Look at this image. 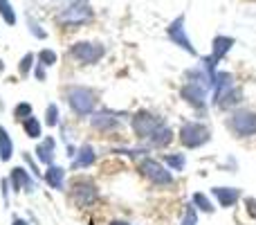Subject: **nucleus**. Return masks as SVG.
<instances>
[{
    "instance_id": "obj_19",
    "label": "nucleus",
    "mask_w": 256,
    "mask_h": 225,
    "mask_svg": "<svg viewBox=\"0 0 256 225\" xmlns=\"http://www.w3.org/2000/svg\"><path fill=\"white\" fill-rule=\"evenodd\" d=\"M191 203H194V207L198 209V212H204V214H214V212H216V205H214L212 196H207L204 191H194Z\"/></svg>"
},
{
    "instance_id": "obj_35",
    "label": "nucleus",
    "mask_w": 256,
    "mask_h": 225,
    "mask_svg": "<svg viewBox=\"0 0 256 225\" xmlns=\"http://www.w3.org/2000/svg\"><path fill=\"white\" fill-rule=\"evenodd\" d=\"M110 225H130L128 221H122V218H115V221H110Z\"/></svg>"
},
{
    "instance_id": "obj_34",
    "label": "nucleus",
    "mask_w": 256,
    "mask_h": 225,
    "mask_svg": "<svg viewBox=\"0 0 256 225\" xmlns=\"http://www.w3.org/2000/svg\"><path fill=\"white\" fill-rule=\"evenodd\" d=\"M12 225H30V223H27L25 218H20V216H14L12 218Z\"/></svg>"
},
{
    "instance_id": "obj_15",
    "label": "nucleus",
    "mask_w": 256,
    "mask_h": 225,
    "mask_svg": "<svg viewBox=\"0 0 256 225\" xmlns=\"http://www.w3.org/2000/svg\"><path fill=\"white\" fill-rule=\"evenodd\" d=\"M243 102H245V95H243V88L240 86H234V88L230 90V93H225L220 99H218L214 106L216 108H220V111H236V108H240L243 106Z\"/></svg>"
},
{
    "instance_id": "obj_31",
    "label": "nucleus",
    "mask_w": 256,
    "mask_h": 225,
    "mask_svg": "<svg viewBox=\"0 0 256 225\" xmlns=\"http://www.w3.org/2000/svg\"><path fill=\"white\" fill-rule=\"evenodd\" d=\"M25 164H27V167H30V171L34 173V176L43 178V173L38 171V167H36V162H34V160H32V158H30V155H27V153H25Z\"/></svg>"
},
{
    "instance_id": "obj_1",
    "label": "nucleus",
    "mask_w": 256,
    "mask_h": 225,
    "mask_svg": "<svg viewBox=\"0 0 256 225\" xmlns=\"http://www.w3.org/2000/svg\"><path fill=\"white\" fill-rule=\"evenodd\" d=\"M214 133H212V126L202 119H184L180 124V131H178V140L184 149L189 151H196V149H202L212 142Z\"/></svg>"
},
{
    "instance_id": "obj_28",
    "label": "nucleus",
    "mask_w": 256,
    "mask_h": 225,
    "mask_svg": "<svg viewBox=\"0 0 256 225\" xmlns=\"http://www.w3.org/2000/svg\"><path fill=\"white\" fill-rule=\"evenodd\" d=\"M56 52L54 50H40L38 52V61H40V66H45V68H50V66H54L56 63Z\"/></svg>"
},
{
    "instance_id": "obj_8",
    "label": "nucleus",
    "mask_w": 256,
    "mask_h": 225,
    "mask_svg": "<svg viewBox=\"0 0 256 225\" xmlns=\"http://www.w3.org/2000/svg\"><path fill=\"white\" fill-rule=\"evenodd\" d=\"M90 18H92V9H90L88 0H74V3L68 5V7L58 14V23H61V25H70V27L84 25Z\"/></svg>"
},
{
    "instance_id": "obj_2",
    "label": "nucleus",
    "mask_w": 256,
    "mask_h": 225,
    "mask_svg": "<svg viewBox=\"0 0 256 225\" xmlns=\"http://www.w3.org/2000/svg\"><path fill=\"white\" fill-rule=\"evenodd\" d=\"M225 128L236 140H248L256 135V111L248 106H240L225 117Z\"/></svg>"
},
{
    "instance_id": "obj_9",
    "label": "nucleus",
    "mask_w": 256,
    "mask_h": 225,
    "mask_svg": "<svg viewBox=\"0 0 256 225\" xmlns=\"http://www.w3.org/2000/svg\"><path fill=\"white\" fill-rule=\"evenodd\" d=\"M232 45H234V39H230V36H216L214 39V45H212V54L209 57H204L202 59V63H204V70L209 72V75H216V68H218V63L225 59V54L232 50Z\"/></svg>"
},
{
    "instance_id": "obj_16",
    "label": "nucleus",
    "mask_w": 256,
    "mask_h": 225,
    "mask_svg": "<svg viewBox=\"0 0 256 225\" xmlns=\"http://www.w3.org/2000/svg\"><path fill=\"white\" fill-rule=\"evenodd\" d=\"M97 162V153H94V146L92 144H81L76 149V155L72 158V169H88Z\"/></svg>"
},
{
    "instance_id": "obj_37",
    "label": "nucleus",
    "mask_w": 256,
    "mask_h": 225,
    "mask_svg": "<svg viewBox=\"0 0 256 225\" xmlns=\"http://www.w3.org/2000/svg\"><path fill=\"white\" fill-rule=\"evenodd\" d=\"M90 225H94V223H90Z\"/></svg>"
},
{
    "instance_id": "obj_12",
    "label": "nucleus",
    "mask_w": 256,
    "mask_h": 225,
    "mask_svg": "<svg viewBox=\"0 0 256 225\" xmlns=\"http://www.w3.org/2000/svg\"><path fill=\"white\" fill-rule=\"evenodd\" d=\"M90 124H92V128H97V131H102V133H110V131H117L122 122H120V113L104 108V111L92 113Z\"/></svg>"
},
{
    "instance_id": "obj_32",
    "label": "nucleus",
    "mask_w": 256,
    "mask_h": 225,
    "mask_svg": "<svg viewBox=\"0 0 256 225\" xmlns=\"http://www.w3.org/2000/svg\"><path fill=\"white\" fill-rule=\"evenodd\" d=\"M34 77H36L38 81H45V79H48V72H45V66L36 63V72H34Z\"/></svg>"
},
{
    "instance_id": "obj_5",
    "label": "nucleus",
    "mask_w": 256,
    "mask_h": 225,
    "mask_svg": "<svg viewBox=\"0 0 256 225\" xmlns=\"http://www.w3.org/2000/svg\"><path fill=\"white\" fill-rule=\"evenodd\" d=\"M164 124H166V119H164L162 115H155L150 111H137V113H132V117H130L132 133H135V137L140 142H146L160 126H164Z\"/></svg>"
},
{
    "instance_id": "obj_20",
    "label": "nucleus",
    "mask_w": 256,
    "mask_h": 225,
    "mask_svg": "<svg viewBox=\"0 0 256 225\" xmlns=\"http://www.w3.org/2000/svg\"><path fill=\"white\" fill-rule=\"evenodd\" d=\"M12 155H14L12 135H9V131L4 126H0V160L7 162V160H12Z\"/></svg>"
},
{
    "instance_id": "obj_21",
    "label": "nucleus",
    "mask_w": 256,
    "mask_h": 225,
    "mask_svg": "<svg viewBox=\"0 0 256 225\" xmlns=\"http://www.w3.org/2000/svg\"><path fill=\"white\" fill-rule=\"evenodd\" d=\"M162 162L166 164L171 171L180 173V171H184V167H186V153H164Z\"/></svg>"
},
{
    "instance_id": "obj_22",
    "label": "nucleus",
    "mask_w": 256,
    "mask_h": 225,
    "mask_svg": "<svg viewBox=\"0 0 256 225\" xmlns=\"http://www.w3.org/2000/svg\"><path fill=\"white\" fill-rule=\"evenodd\" d=\"M22 131H25V135L27 137H32V140H38L40 137V122H38V117H34V115H30V117L22 122Z\"/></svg>"
},
{
    "instance_id": "obj_30",
    "label": "nucleus",
    "mask_w": 256,
    "mask_h": 225,
    "mask_svg": "<svg viewBox=\"0 0 256 225\" xmlns=\"http://www.w3.org/2000/svg\"><path fill=\"white\" fill-rule=\"evenodd\" d=\"M30 32L36 36V39H45V36H48L43 30H40V25H38V23H36V21H32V18H30Z\"/></svg>"
},
{
    "instance_id": "obj_33",
    "label": "nucleus",
    "mask_w": 256,
    "mask_h": 225,
    "mask_svg": "<svg viewBox=\"0 0 256 225\" xmlns=\"http://www.w3.org/2000/svg\"><path fill=\"white\" fill-rule=\"evenodd\" d=\"M0 185H2V200L9 205V180H7V178H2V182H0Z\"/></svg>"
},
{
    "instance_id": "obj_26",
    "label": "nucleus",
    "mask_w": 256,
    "mask_h": 225,
    "mask_svg": "<svg viewBox=\"0 0 256 225\" xmlns=\"http://www.w3.org/2000/svg\"><path fill=\"white\" fill-rule=\"evenodd\" d=\"M45 126H58V106L56 104H50L45 108Z\"/></svg>"
},
{
    "instance_id": "obj_7",
    "label": "nucleus",
    "mask_w": 256,
    "mask_h": 225,
    "mask_svg": "<svg viewBox=\"0 0 256 225\" xmlns=\"http://www.w3.org/2000/svg\"><path fill=\"white\" fill-rule=\"evenodd\" d=\"M106 54V48L102 43H90V41H79V43L70 45V57L79 61L81 66H92Z\"/></svg>"
},
{
    "instance_id": "obj_17",
    "label": "nucleus",
    "mask_w": 256,
    "mask_h": 225,
    "mask_svg": "<svg viewBox=\"0 0 256 225\" xmlns=\"http://www.w3.org/2000/svg\"><path fill=\"white\" fill-rule=\"evenodd\" d=\"M176 140V133H173V128L168 126V124H164V126H160L158 131L153 133V135L146 140V144H148V149H166L171 142Z\"/></svg>"
},
{
    "instance_id": "obj_18",
    "label": "nucleus",
    "mask_w": 256,
    "mask_h": 225,
    "mask_svg": "<svg viewBox=\"0 0 256 225\" xmlns=\"http://www.w3.org/2000/svg\"><path fill=\"white\" fill-rule=\"evenodd\" d=\"M45 185H50L54 191H63L66 189V169L58 167V164H52L48 167V171L43 173Z\"/></svg>"
},
{
    "instance_id": "obj_27",
    "label": "nucleus",
    "mask_w": 256,
    "mask_h": 225,
    "mask_svg": "<svg viewBox=\"0 0 256 225\" xmlns=\"http://www.w3.org/2000/svg\"><path fill=\"white\" fill-rule=\"evenodd\" d=\"M32 115V104H27V102H20V104H16V108H14V117L18 119V122H25L27 117Z\"/></svg>"
},
{
    "instance_id": "obj_29",
    "label": "nucleus",
    "mask_w": 256,
    "mask_h": 225,
    "mask_svg": "<svg viewBox=\"0 0 256 225\" xmlns=\"http://www.w3.org/2000/svg\"><path fill=\"white\" fill-rule=\"evenodd\" d=\"M243 205H245V212H248L250 218H256V198L254 196H248L243 198Z\"/></svg>"
},
{
    "instance_id": "obj_11",
    "label": "nucleus",
    "mask_w": 256,
    "mask_h": 225,
    "mask_svg": "<svg viewBox=\"0 0 256 225\" xmlns=\"http://www.w3.org/2000/svg\"><path fill=\"white\" fill-rule=\"evenodd\" d=\"M212 196L218 200L222 209H232L238 205V200H243V189L240 187H222V185H216L212 187Z\"/></svg>"
},
{
    "instance_id": "obj_25",
    "label": "nucleus",
    "mask_w": 256,
    "mask_h": 225,
    "mask_svg": "<svg viewBox=\"0 0 256 225\" xmlns=\"http://www.w3.org/2000/svg\"><path fill=\"white\" fill-rule=\"evenodd\" d=\"M180 225H198V209L194 207V203H191V200L184 205V214H182Z\"/></svg>"
},
{
    "instance_id": "obj_10",
    "label": "nucleus",
    "mask_w": 256,
    "mask_h": 225,
    "mask_svg": "<svg viewBox=\"0 0 256 225\" xmlns=\"http://www.w3.org/2000/svg\"><path fill=\"white\" fill-rule=\"evenodd\" d=\"M166 34H168V39H171V43H176L178 48H182V50H184V52H189V54H196V48H194V45H191L189 36H186L184 16H178L176 21H173L171 25H168Z\"/></svg>"
},
{
    "instance_id": "obj_6",
    "label": "nucleus",
    "mask_w": 256,
    "mask_h": 225,
    "mask_svg": "<svg viewBox=\"0 0 256 225\" xmlns=\"http://www.w3.org/2000/svg\"><path fill=\"white\" fill-rule=\"evenodd\" d=\"M70 198L74 200V205H79V207H90V205L97 203L99 189L92 178H76V180H72L70 182Z\"/></svg>"
},
{
    "instance_id": "obj_3",
    "label": "nucleus",
    "mask_w": 256,
    "mask_h": 225,
    "mask_svg": "<svg viewBox=\"0 0 256 225\" xmlns=\"http://www.w3.org/2000/svg\"><path fill=\"white\" fill-rule=\"evenodd\" d=\"M137 171H140L142 176L155 187H171L173 182H176V176H173L171 169H168L162 160L148 158V155L137 162Z\"/></svg>"
},
{
    "instance_id": "obj_4",
    "label": "nucleus",
    "mask_w": 256,
    "mask_h": 225,
    "mask_svg": "<svg viewBox=\"0 0 256 225\" xmlns=\"http://www.w3.org/2000/svg\"><path fill=\"white\" fill-rule=\"evenodd\" d=\"M66 99L76 117H88L97 108V95L92 88H86V86H70L66 90Z\"/></svg>"
},
{
    "instance_id": "obj_36",
    "label": "nucleus",
    "mask_w": 256,
    "mask_h": 225,
    "mask_svg": "<svg viewBox=\"0 0 256 225\" xmlns=\"http://www.w3.org/2000/svg\"><path fill=\"white\" fill-rule=\"evenodd\" d=\"M4 70V66H2V61H0V72H2Z\"/></svg>"
},
{
    "instance_id": "obj_24",
    "label": "nucleus",
    "mask_w": 256,
    "mask_h": 225,
    "mask_svg": "<svg viewBox=\"0 0 256 225\" xmlns=\"http://www.w3.org/2000/svg\"><path fill=\"white\" fill-rule=\"evenodd\" d=\"M34 61H36V54L27 52L25 57L18 61V75H20V77H27V75H30L32 68H34Z\"/></svg>"
},
{
    "instance_id": "obj_14",
    "label": "nucleus",
    "mask_w": 256,
    "mask_h": 225,
    "mask_svg": "<svg viewBox=\"0 0 256 225\" xmlns=\"http://www.w3.org/2000/svg\"><path fill=\"white\" fill-rule=\"evenodd\" d=\"M9 187H12L14 191H34V180H32V176L27 173V169L22 167H14L12 173H9Z\"/></svg>"
},
{
    "instance_id": "obj_23",
    "label": "nucleus",
    "mask_w": 256,
    "mask_h": 225,
    "mask_svg": "<svg viewBox=\"0 0 256 225\" xmlns=\"http://www.w3.org/2000/svg\"><path fill=\"white\" fill-rule=\"evenodd\" d=\"M0 16H2V21L7 23V25H16V12H14L12 3L9 0H0Z\"/></svg>"
},
{
    "instance_id": "obj_13",
    "label": "nucleus",
    "mask_w": 256,
    "mask_h": 225,
    "mask_svg": "<svg viewBox=\"0 0 256 225\" xmlns=\"http://www.w3.org/2000/svg\"><path fill=\"white\" fill-rule=\"evenodd\" d=\"M36 160H38L40 164H45V167H52L54 160H56V140H54L52 135L43 137V142H38L36 144Z\"/></svg>"
}]
</instances>
